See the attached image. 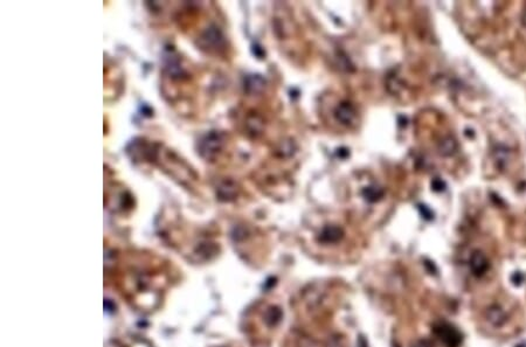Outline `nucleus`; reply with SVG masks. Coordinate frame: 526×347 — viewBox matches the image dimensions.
I'll list each match as a JSON object with an SVG mask.
<instances>
[{
	"mask_svg": "<svg viewBox=\"0 0 526 347\" xmlns=\"http://www.w3.org/2000/svg\"><path fill=\"white\" fill-rule=\"evenodd\" d=\"M362 195L368 202H376L384 197V189L380 188L379 186H368L362 191Z\"/></svg>",
	"mask_w": 526,
	"mask_h": 347,
	"instance_id": "obj_7",
	"label": "nucleus"
},
{
	"mask_svg": "<svg viewBox=\"0 0 526 347\" xmlns=\"http://www.w3.org/2000/svg\"><path fill=\"white\" fill-rule=\"evenodd\" d=\"M219 194H220L221 199H225V200L233 199L236 194L235 186H234L232 183H227V182L224 183L220 186V188H219Z\"/></svg>",
	"mask_w": 526,
	"mask_h": 347,
	"instance_id": "obj_8",
	"label": "nucleus"
},
{
	"mask_svg": "<svg viewBox=\"0 0 526 347\" xmlns=\"http://www.w3.org/2000/svg\"><path fill=\"white\" fill-rule=\"evenodd\" d=\"M488 320L495 326H501L505 323L507 320V316H505V312L502 310L498 306H491V308L487 312Z\"/></svg>",
	"mask_w": 526,
	"mask_h": 347,
	"instance_id": "obj_6",
	"label": "nucleus"
},
{
	"mask_svg": "<svg viewBox=\"0 0 526 347\" xmlns=\"http://www.w3.org/2000/svg\"><path fill=\"white\" fill-rule=\"evenodd\" d=\"M222 147V139L219 133H210L205 138L201 147V153L206 159H212Z\"/></svg>",
	"mask_w": 526,
	"mask_h": 347,
	"instance_id": "obj_3",
	"label": "nucleus"
},
{
	"mask_svg": "<svg viewBox=\"0 0 526 347\" xmlns=\"http://www.w3.org/2000/svg\"><path fill=\"white\" fill-rule=\"evenodd\" d=\"M343 229L337 226H327L321 230L319 234V241L323 243H336L343 237Z\"/></svg>",
	"mask_w": 526,
	"mask_h": 347,
	"instance_id": "obj_5",
	"label": "nucleus"
},
{
	"mask_svg": "<svg viewBox=\"0 0 526 347\" xmlns=\"http://www.w3.org/2000/svg\"><path fill=\"white\" fill-rule=\"evenodd\" d=\"M470 268H471L472 274L475 276H482L487 273L489 269V261H488L487 256L484 255L482 252H473L471 254V257H470Z\"/></svg>",
	"mask_w": 526,
	"mask_h": 347,
	"instance_id": "obj_4",
	"label": "nucleus"
},
{
	"mask_svg": "<svg viewBox=\"0 0 526 347\" xmlns=\"http://www.w3.org/2000/svg\"><path fill=\"white\" fill-rule=\"evenodd\" d=\"M267 319H265V322H267L269 325H275V324H277L281 320V318H282V311L280 310L279 308H270L267 312Z\"/></svg>",
	"mask_w": 526,
	"mask_h": 347,
	"instance_id": "obj_10",
	"label": "nucleus"
},
{
	"mask_svg": "<svg viewBox=\"0 0 526 347\" xmlns=\"http://www.w3.org/2000/svg\"><path fill=\"white\" fill-rule=\"evenodd\" d=\"M415 347H432V344L428 340H421L415 345Z\"/></svg>",
	"mask_w": 526,
	"mask_h": 347,
	"instance_id": "obj_12",
	"label": "nucleus"
},
{
	"mask_svg": "<svg viewBox=\"0 0 526 347\" xmlns=\"http://www.w3.org/2000/svg\"><path fill=\"white\" fill-rule=\"evenodd\" d=\"M335 116L338 122H340L343 125H346V127H352L357 122V111L355 107L350 102H341L336 108Z\"/></svg>",
	"mask_w": 526,
	"mask_h": 347,
	"instance_id": "obj_2",
	"label": "nucleus"
},
{
	"mask_svg": "<svg viewBox=\"0 0 526 347\" xmlns=\"http://www.w3.org/2000/svg\"><path fill=\"white\" fill-rule=\"evenodd\" d=\"M435 333L448 347H458L462 343V334L457 329L448 323H438L434 328Z\"/></svg>",
	"mask_w": 526,
	"mask_h": 347,
	"instance_id": "obj_1",
	"label": "nucleus"
},
{
	"mask_svg": "<svg viewBox=\"0 0 526 347\" xmlns=\"http://www.w3.org/2000/svg\"><path fill=\"white\" fill-rule=\"evenodd\" d=\"M456 148H457V145H456V142L452 138L443 139L440 144V152L443 156H451V154L455 153Z\"/></svg>",
	"mask_w": 526,
	"mask_h": 347,
	"instance_id": "obj_9",
	"label": "nucleus"
},
{
	"mask_svg": "<svg viewBox=\"0 0 526 347\" xmlns=\"http://www.w3.org/2000/svg\"><path fill=\"white\" fill-rule=\"evenodd\" d=\"M249 82H248V86L247 88H249L251 91H260V90L263 89V87H264V80H263L262 77H260L259 75H256V76H253L250 77Z\"/></svg>",
	"mask_w": 526,
	"mask_h": 347,
	"instance_id": "obj_11",
	"label": "nucleus"
}]
</instances>
